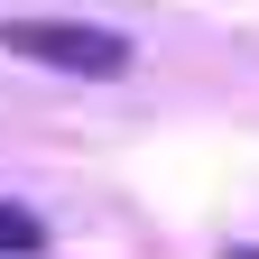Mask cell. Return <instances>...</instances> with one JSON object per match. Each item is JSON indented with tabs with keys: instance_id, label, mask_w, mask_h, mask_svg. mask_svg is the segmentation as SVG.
I'll return each instance as SVG.
<instances>
[{
	"instance_id": "cell-1",
	"label": "cell",
	"mask_w": 259,
	"mask_h": 259,
	"mask_svg": "<svg viewBox=\"0 0 259 259\" xmlns=\"http://www.w3.org/2000/svg\"><path fill=\"white\" fill-rule=\"evenodd\" d=\"M0 47L28 56V65H56V74H130V37H111V28H83V19H10L0 28Z\"/></svg>"
},
{
	"instance_id": "cell-2",
	"label": "cell",
	"mask_w": 259,
	"mask_h": 259,
	"mask_svg": "<svg viewBox=\"0 0 259 259\" xmlns=\"http://www.w3.org/2000/svg\"><path fill=\"white\" fill-rule=\"evenodd\" d=\"M37 250H47V222L28 204H0V259H37Z\"/></svg>"
},
{
	"instance_id": "cell-3",
	"label": "cell",
	"mask_w": 259,
	"mask_h": 259,
	"mask_svg": "<svg viewBox=\"0 0 259 259\" xmlns=\"http://www.w3.org/2000/svg\"><path fill=\"white\" fill-rule=\"evenodd\" d=\"M222 259H259V250H222Z\"/></svg>"
}]
</instances>
